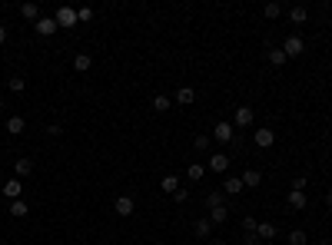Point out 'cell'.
<instances>
[{
	"label": "cell",
	"instance_id": "cell-1",
	"mask_svg": "<svg viewBox=\"0 0 332 245\" xmlns=\"http://www.w3.org/2000/svg\"><path fill=\"white\" fill-rule=\"evenodd\" d=\"M53 20H56V27H63V30H70V27H76V24H80V17H76V10H73V7H56Z\"/></svg>",
	"mask_w": 332,
	"mask_h": 245
},
{
	"label": "cell",
	"instance_id": "cell-2",
	"mask_svg": "<svg viewBox=\"0 0 332 245\" xmlns=\"http://www.w3.org/2000/svg\"><path fill=\"white\" fill-rule=\"evenodd\" d=\"M302 50H306V43H302V37H299V33H289V37L282 40V53H286L289 60L302 57Z\"/></svg>",
	"mask_w": 332,
	"mask_h": 245
},
{
	"label": "cell",
	"instance_id": "cell-3",
	"mask_svg": "<svg viewBox=\"0 0 332 245\" xmlns=\"http://www.w3.org/2000/svg\"><path fill=\"white\" fill-rule=\"evenodd\" d=\"M252 120H256L252 106H236V113H232V126H236V129H249Z\"/></svg>",
	"mask_w": 332,
	"mask_h": 245
},
{
	"label": "cell",
	"instance_id": "cell-4",
	"mask_svg": "<svg viewBox=\"0 0 332 245\" xmlns=\"http://www.w3.org/2000/svg\"><path fill=\"white\" fill-rule=\"evenodd\" d=\"M113 212H116L120 219H130V215L136 212V202H133V195H120V199L113 202Z\"/></svg>",
	"mask_w": 332,
	"mask_h": 245
},
{
	"label": "cell",
	"instance_id": "cell-5",
	"mask_svg": "<svg viewBox=\"0 0 332 245\" xmlns=\"http://www.w3.org/2000/svg\"><path fill=\"white\" fill-rule=\"evenodd\" d=\"M213 139L216 143H232V139H236V126L232 123H216V129H213Z\"/></svg>",
	"mask_w": 332,
	"mask_h": 245
},
{
	"label": "cell",
	"instance_id": "cell-6",
	"mask_svg": "<svg viewBox=\"0 0 332 245\" xmlns=\"http://www.w3.org/2000/svg\"><path fill=\"white\" fill-rule=\"evenodd\" d=\"M252 139H256V146H259V149H269V146L276 143V132H272L269 126H259V129L252 132Z\"/></svg>",
	"mask_w": 332,
	"mask_h": 245
},
{
	"label": "cell",
	"instance_id": "cell-7",
	"mask_svg": "<svg viewBox=\"0 0 332 245\" xmlns=\"http://www.w3.org/2000/svg\"><path fill=\"white\" fill-rule=\"evenodd\" d=\"M33 30H37L40 37H53V33L60 30V27H56V20H53V17H40L37 24H33Z\"/></svg>",
	"mask_w": 332,
	"mask_h": 245
},
{
	"label": "cell",
	"instance_id": "cell-8",
	"mask_svg": "<svg viewBox=\"0 0 332 245\" xmlns=\"http://www.w3.org/2000/svg\"><path fill=\"white\" fill-rule=\"evenodd\" d=\"M206 169L209 172H226V169H229V156H226V152H213L209 163H206Z\"/></svg>",
	"mask_w": 332,
	"mask_h": 245
},
{
	"label": "cell",
	"instance_id": "cell-9",
	"mask_svg": "<svg viewBox=\"0 0 332 245\" xmlns=\"http://www.w3.org/2000/svg\"><path fill=\"white\" fill-rule=\"evenodd\" d=\"M4 195L10 202H17L20 195H24V183H20V179H7V183H4Z\"/></svg>",
	"mask_w": 332,
	"mask_h": 245
},
{
	"label": "cell",
	"instance_id": "cell-10",
	"mask_svg": "<svg viewBox=\"0 0 332 245\" xmlns=\"http://www.w3.org/2000/svg\"><path fill=\"white\" fill-rule=\"evenodd\" d=\"M239 179H243V186H246V189H256L259 183H263V172L249 166V169H243V176H239Z\"/></svg>",
	"mask_w": 332,
	"mask_h": 245
},
{
	"label": "cell",
	"instance_id": "cell-11",
	"mask_svg": "<svg viewBox=\"0 0 332 245\" xmlns=\"http://www.w3.org/2000/svg\"><path fill=\"white\" fill-rule=\"evenodd\" d=\"M289 209H306L309 206V199H306V192H302V189H289Z\"/></svg>",
	"mask_w": 332,
	"mask_h": 245
},
{
	"label": "cell",
	"instance_id": "cell-12",
	"mask_svg": "<svg viewBox=\"0 0 332 245\" xmlns=\"http://www.w3.org/2000/svg\"><path fill=\"white\" fill-rule=\"evenodd\" d=\"M223 192L226 195H239V192H243V179H239V176H226L223 179Z\"/></svg>",
	"mask_w": 332,
	"mask_h": 245
},
{
	"label": "cell",
	"instance_id": "cell-13",
	"mask_svg": "<svg viewBox=\"0 0 332 245\" xmlns=\"http://www.w3.org/2000/svg\"><path fill=\"white\" fill-rule=\"evenodd\" d=\"M276 222H259L256 226V235H259V242H266V239H276Z\"/></svg>",
	"mask_w": 332,
	"mask_h": 245
},
{
	"label": "cell",
	"instance_id": "cell-14",
	"mask_svg": "<svg viewBox=\"0 0 332 245\" xmlns=\"http://www.w3.org/2000/svg\"><path fill=\"white\" fill-rule=\"evenodd\" d=\"M193 232H196V239H209V235H213V222H209V219H196L193 222Z\"/></svg>",
	"mask_w": 332,
	"mask_h": 245
},
{
	"label": "cell",
	"instance_id": "cell-15",
	"mask_svg": "<svg viewBox=\"0 0 332 245\" xmlns=\"http://www.w3.org/2000/svg\"><path fill=\"white\" fill-rule=\"evenodd\" d=\"M24 129H27V120H24V116H7V132H10V136H20Z\"/></svg>",
	"mask_w": 332,
	"mask_h": 245
},
{
	"label": "cell",
	"instance_id": "cell-16",
	"mask_svg": "<svg viewBox=\"0 0 332 245\" xmlns=\"http://www.w3.org/2000/svg\"><path fill=\"white\" fill-rule=\"evenodd\" d=\"M216 206H226V192L223 189H209L206 192V209H216Z\"/></svg>",
	"mask_w": 332,
	"mask_h": 245
},
{
	"label": "cell",
	"instance_id": "cell-17",
	"mask_svg": "<svg viewBox=\"0 0 332 245\" xmlns=\"http://www.w3.org/2000/svg\"><path fill=\"white\" fill-rule=\"evenodd\" d=\"M203 176H206V166H203V163H189L186 166V179H189V183H200Z\"/></svg>",
	"mask_w": 332,
	"mask_h": 245
},
{
	"label": "cell",
	"instance_id": "cell-18",
	"mask_svg": "<svg viewBox=\"0 0 332 245\" xmlns=\"http://www.w3.org/2000/svg\"><path fill=\"white\" fill-rule=\"evenodd\" d=\"M193 100H196V90L193 86H180V90H176V103H180V106H189Z\"/></svg>",
	"mask_w": 332,
	"mask_h": 245
},
{
	"label": "cell",
	"instance_id": "cell-19",
	"mask_svg": "<svg viewBox=\"0 0 332 245\" xmlns=\"http://www.w3.org/2000/svg\"><path fill=\"white\" fill-rule=\"evenodd\" d=\"M13 172H17V179L33 176V159H17V163H13Z\"/></svg>",
	"mask_w": 332,
	"mask_h": 245
},
{
	"label": "cell",
	"instance_id": "cell-20",
	"mask_svg": "<svg viewBox=\"0 0 332 245\" xmlns=\"http://www.w3.org/2000/svg\"><path fill=\"white\" fill-rule=\"evenodd\" d=\"M209 222H213V226H223L226 219H229V209L226 206H216V209H209V215H206Z\"/></svg>",
	"mask_w": 332,
	"mask_h": 245
},
{
	"label": "cell",
	"instance_id": "cell-21",
	"mask_svg": "<svg viewBox=\"0 0 332 245\" xmlns=\"http://www.w3.org/2000/svg\"><path fill=\"white\" fill-rule=\"evenodd\" d=\"M90 66H93V57H90V53H76L73 57V70L76 73H87Z\"/></svg>",
	"mask_w": 332,
	"mask_h": 245
},
{
	"label": "cell",
	"instance_id": "cell-22",
	"mask_svg": "<svg viewBox=\"0 0 332 245\" xmlns=\"http://www.w3.org/2000/svg\"><path fill=\"white\" fill-rule=\"evenodd\" d=\"M7 212H10V215H13V219H24V215H27V212H30V206H27V202H24V199H17V202H10V209H7Z\"/></svg>",
	"mask_w": 332,
	"mask_h": 245
},
{
	"label": "cell",
	"instance_id": "cell-23",
	"mask_svg": "<svg viewBox=\"0 0 332 245\" xmlns=\"http://www.w3.org/2000/svg\"><path fill=\"white\" fill-rule=\"evenodd\" d=\"M160 189H163V192H169V195H173L176 189H180V176H173V172H169V176H163V183H160Z\"/></svg>",
	"mask_w": 332,
	"mask_h": 245
},
{
	"label": "cell",
	"instance_id": "cell-24",
	"mask_svg": "<svg viewBox=\"0 0 332 245\" xmlns=\"http://www.w3.org/2000/svg\"><path fill=\"white\" fill-rule=\"evenodd\" d=\"M286 242H289V245H309V235L302 232V229H292V232L286 235Z\"/></svg>",
	"mask_w": 332,
	"mask_h": 245
},
{
	"label": "cell",
	"instance_id": "cell-25",
	"mask_svg": "<svg viewBox=\"0 0 332 245\" xmlns=\"http://www.w3.org/2000/svg\"><path fill=\"white\" fill-rule=\"evenodd\" d=\"M289 20H292L296 27L306 24V20H309V10H306V7H292V10H289Z\"/></svg>",
	"mask_w": 332,
	"mask_h": 245
},
{
	"label": "cell",
	"instance_id": "cell-26",
	"mask_svg": "<svg viewBox=\"0 0 332 245\" xmlns=\"http://www.w3.org/2000/svg\"><path fill=\"white\" fill-rule=\"evenodd\" d=\"M20 13H24L27 20H33V24L40 20V7L37 4H20Z\"/></svg>",
	"mask_w": 332,
	"mask_h": 245
},
{
	"label": "cell",
	"instance_id": "cell-27",
	"mask_svg": "<svg viewBox=\"0 0 332 245\" xmlns=\"http://www.w3.org/2000/svg\"><path fill=\"white\" fill-rule=\"evenodd\" d=\"M266 57H269V63H272V66H282V63H286L289 57H286V53H282V47H272V50L269 53H266Z\"/></svg>",
	"mask_w": 332,
	"mask_h": 245
},
{
	"label": "cell",
	"instance_id": "cell-28",
	"mask_svg": "<svg viewBox=\"0 0 332 245\" xmlns=\"http://www.w3.org/2000/svg\"><path fill=\"white\" fill-rule=\"evenodd\" d=\"M169 106H173V100H169V96H163V93L153 96V109H157V113H166Z\"/></svg>",
	"mask_w": 332,
	"mask_h": 245
},
{
	"label": "cell",
	"instance_id": "cell-29",
	"mask_svg": "<svg viewBox=\"0 0 332 245\" xmlns=\"http://www.w3.org/2000/svg\"><path fill=\"white\" fill-rule=\"evenodd\" d=\"M263 13H266L269 20H276L279 13H282V4H276V0H272V4H266V7H263Z\"/></svg>",
	"mask_w": 332,
	"mask_h": 245
},
{
	"label": "cell",
	"instance_id": "cell-30",
	"mask_svg": "<svg viewBox=\"0 0 332 245\" xmlns=\"http://www.w3.org/2000/svg\"><path fill=\"white\" fill-rule=\"evenodd\" d=\"M7 86H10V93H24V90H27V83L20 80V76H13V80H7Z\"/></svg>",
	"mask_w": 332,
	"mask_h": 245
},
{
	"label": "cell",
	"instance_id": "cell-31",
	"mask_svg": "<svg viewBox=\"0 0 332 245\" xmlns=\"http://www.w3.org/2000/svg\"><path fill=\"white\" fill-rule=\"evenodd\" d=\"M193 149H196V152H206V149H209V136H196V139H193Z\"/></svg>",
	"mask_w": 332,
	"mask_h": 245
},
{
	"label": "cell",
	"instance_id": "cell-32",
	"mask_svg": "<svg viewBox=\"0 0 332 245\" xmlns=\"http://www.w3.org/2000/svg\"><path fill=\"white\" fill-rule=\"evenodd\" d=\"M76 17H80V24H90V20H93V7H80Z\"/></svg>",
	"mask_w": 332,
	"mask_h": 245
},
{
	"label": "cell",
	"instance_id": "cell-33",
	"mask_svg": "<svg viewBox=\"0 0 332 245\" xmlns=\"http://www.w3.org/2000/svg\"><path fill=\"white\" fill-rule=\"evenodd\" d=\"M256 226H259V222L252 219V215H246V219H243V232H256Z\"/></svg>",
	"mask_w": 332,
	"mask_h": 245
},
{
	"label": "cell",
	"instance_id": "cell-34",
	"mask_svg": "<svg viewBox=\"0 0 332 245\" xmlns=\"http://www.w3.org/2000/svg\"><path fill=\"white\" fill-rule=\"evenodd\" d=\"M173 199H176V202H186V199H189V189H183V186H180V189L173 192Z\"/></svg>",
	"mask_w": 332,
	"mask_h": 245
},
{
	"label": "cell",
	"instance_id": "cell-35",
	"mask_svg": "<svg viewBox=\"0 0 332 245\" xmlns=\"http://www.w3.org/2000/svg\"><path fill=\"white\" fill-rule=\"evenodd\" d=\"M243 245H263V242H259V235H256V232H246V239H243Z\"/></svg>",
	"mask_w": 332,
	"mask_h": 245
},
{
	"label": "cell",
	"instance_id": "cell-36",
	"mask_svg": "<svg viewBox=\"0 0 332 245\" xmlns=\"http://www.w3.org/2000/svg\"><path fill=\"white\" fill-rule=\"evenodd\" d=\"M60 132H63V129H60V126H56V123H50V126H47V136H53V139H56V136H60Z\"/></svg>",
	"mask_w": 332,
	"mask_h": 245
},
{
	"label": "cell",
	"instance_id": "cell-37",
	"mask_svg": "<svg viewBox=\"0 0 332 245\" xmlns=\"http://www.w3.org/2000/svg\"><path fill=\"white\" fill-rule=\"evenodd\" d=\"M292 189H302V192H306V176H296L292 179Z\"/></svg>",
	"mask_w": 332,
	"mask_h": 245
},
{
	"label": "cell",
	"instance_id": "cell-38",
	"mask_svg": "<svg viewBox=\"0 0 332 245\" xmlns=\"http://www.w3.org/2000/svg\"><path fill=\"white\" fill-rule=\"evenodd\" d=\"M7 37H10V30H7V27L0 24V43H7Z\"/></svg>",
	"mask_w": 332,
	"mask_h": 245
},
{
	"label": "cell",
	"instance_id": "cell-39",
	"mask_svg": "<svg viewBox=\"0 0 332 245\" xmlns=\"http://www.w3.org/2000/svg\"><path fill=\"white\" fill-rule=\"evenodd\" d=\"M326 206L332 209V186H329V195H326Z\"/></svg>",
	"mask_w": 332,
	"mask_h": 245
},
{
	"label": "cell",
	"instance_id": "cell-40",
	"mask_svg": "<svg viewBox=\"0 0 332 245\" xmlns=\"http://www.w3.org/2000/svg\"><path fill=\"white\" fill-rule=\"evenodd\" d=\"M209 245H226V242L223 239H209Z\"/></svg>",
	"mask_w": 332,
	"mask_h": 245
},
{
	"label": "cell",
	"instance_id": "cell-41",
	"mask_svg": "<svg viewBox=\"0 0 332 245\" xmlns=\"http://www.w3.org/2000/svg\"><path fill=\"white\" fill-rule=\"evenodd\" d=\"M316 245H332V242H329V239H319V242H316Z\"/></svg>",
	"mask_w": 332,
	"mask_h": 245
},
{
	"label": "cell",
	"instance_id": "cell-42",
	"mask_svg": "<svg viewBox=\"0 0 332 245\" xmlns=\"http://www.w3.org/2000/svg\"><path fill=\"white\" fill-rule=\"evenodd\" d=\"M0 113H4V96H0Z\"/></svg>",
	"mask_w": 332,
	"mask_h": 245
},
{
	"label": "cell",
	"instance_id": "cell-43",
	"mask_svg": "<svg viewBox=\"0 0 332 245\" xmlns=\"http://www.w3.org/2000/svg\"><path fill=\"white\" fill-rule=\"evenodd\" d=\"M4 245H13V242H4Z\"/></svg>",
	"mask_w": 332,
	"mask_h": 245
}]
</instances>
